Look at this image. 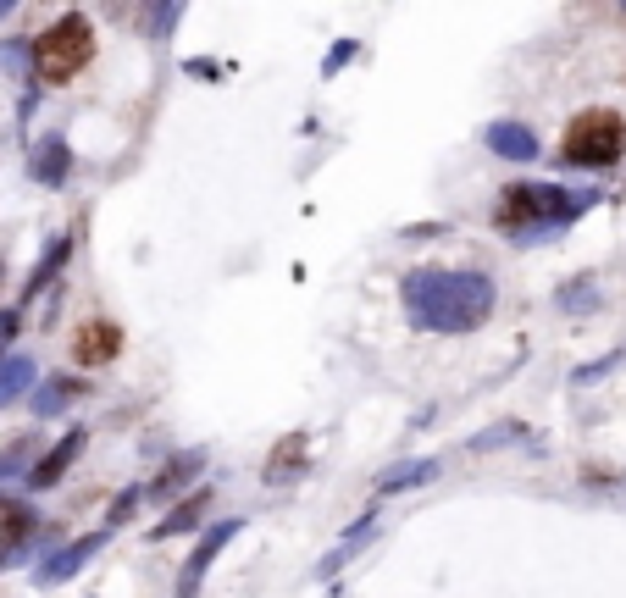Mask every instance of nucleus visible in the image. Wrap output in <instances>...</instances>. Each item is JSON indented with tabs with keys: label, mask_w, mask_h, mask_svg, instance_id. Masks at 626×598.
I'll use <instances>...</instances> for the list:
<instances>
[{
	"label": "nucleus",
	"mask_w": 626,
	"mask_h": 598,
	"mask_svg": "<svg viewBox=\"0 0 626 598\" xmlns=\"http://www.w3.org/2000/svg\"><path fill=\"white\" fill-rule=\"evenodd\" d=\"M67 250H73V244H67V239H56V244H50V255H45V261H39V266H34V277H28L23 299H28V294H39V288H45V283H50V277H56V272H61V261H67Z\"/></svg>",
	"instance_id": "f3484780"
},
{
	"label": "nucleus",
	"mask_w": 626,
	"mask_h": 598,
	"mask_svg": "<svg viewBox=\"0 0 626 598\" xmlns=\"http://www.w3.org/2000/svg\"><path fill=\"white\" fill-rule=\"evenodd\" d=\"M588 205L593 194H571V189H554V183H516L499 200V228L516 233V239H543V233L577 222Z\"/></svg>",
	"instance_id": "f03ea898"
},
{
	"label": "nucleus",
	"mask_w": 626,
	"mask_h": 598,
	"mask_svg": "<svg viewBox=\"0 0 626 598\" xmlns=\"http://www.w3.org/2000/svg\"><path fill=\"white\" fill-rule=\"evenodd\" d=\"M438 471V460H410V466H399L394 477H383V493H399V488H416V482H427Z\"/></svg>",
	"instance_id": "a211bd4d"
},
{
	"label": "nucleus",
	"mask_w": 626,
	"mask_h": 598,
	"mask_svg": "<svg viewBox=\"0 0 626 598\" xmlns=\"http://www.w3.org/2000/svg\"><path fill=\"white\" fill-rule=\"evenodd\" d=\"M89 56H95V28H89L84 17H61L56 28L39 34L34 72L45 84H67V78H78V72L89 67Z\"/></svg>",
	"instance_id": "7ed1b4c3"
},
{
	"label": "nucleus",
	"mask_w": 626,
	"mask_h": 598,
	"mask_svg": "<svg viewBox=\"0 0 626 598\" xmlns=\"http://www.w3.org/2000/svg\"><path fill=\"white\" fill-rule=\"evenodd\" d=\"M73 355H78V366H106V360L122 355V333L111 322H89L84 333L73 338Z\"/></svg>",
	"instance_id": "423d86ee"
},
{
	"label": "nucleus",
	"mask_w": 626,
	"mask_h": 598,
	"mask_svg": "<svg viewBox=\"0 0 626 598\" xmlns=\"http://www.w3.org/2000/svg\"><path fill=\"white\" fill-rule=\"evenodd\" d=\"M305 455H311V438H305V432H289V438L266 455V482H294L305 466Z\"/></svg>",
	"instance_id": "9d476101"
},
{
	"label": "nucleus",
	"mask_w": 626,
	"mask_h": 598,
	"mask_svg": "<svg viewBox=\"0 0 626 598\" xmlns=\"http://www.w3.org/2000/svg\"><path fill=\"white\" fill-rule=\"evenodd\" d=\"M67 167H73V150H67V139H56V133H50V139L34 144V167H28V172H34L45 189L67 183Z\"/></svg>",
	"instance_id": "1a4fd4ad"
},
{
	"label": "nucleus",
	"mask_w": 626,
	"mask_h": 598,
	"mask_svg": "<svg viewBox=\"0 0 626 598\" xmlns=\"http://www.w3.org/2000/svg\"><path fill=\"white\" fill-rule=\"evenodd\" d=\"M488 150L505 161H538V133L521 122H488Z\"/></svg>",
	"instance_id": "6e6552de"
},
{
	"label": "nucleus",
	"mask_w": 626,
	"mask_h": 598,
	"mask_svg": "<svg viewBox=\"0 0 626 598\" xmlns=\"http://www.w3.org/2000/svg\"><path fill=\"white\" fill-rule=\"evenodd\" d=\"M626 150V122L615 111H582L560 139V161L566 167H610Z\"/></svg>",
	"instance_id": "20e7f679"
},
{
	"label": "nucleus",
	"mask_w": 626,
	"mask_h": 598,
	"mask_svg": "<svg viewBox=\"0 0 626 598\" xmlns=\"http://www.w3.org/2000/svg\"><path fill=\"white\" fill-rule=\"evenodd\" d=\"M0 277H6V261H0Z\"/></svg>",
	"instance_id": "4be33fe9"
},
{
	"label": "nucleus",
	"mask_w": 626,
	"mask_h": 598,
	"mask_svg": "<svg viewBox=\"0 0 626 598\" xmlns=\"http://www.w3.org/2000/svg\"><path fill=\"white\" fill-rule=\"evenodd\" d=\"M615 366H621V355H604V360H593V366H577V371H571V383H599L604 371H615Z\"/></svg>",
	"instance_id": "6ab92c4d"
},
{
	"label": "nucleus",
	"mask_w": 626,
	"mask_h": 598,
	"mask_svg": "<svg viewBox=\"0 0 626 598\" xmlns=\"http://www.w3.org/2000/svg\"><path fill=\"white\" fill-rule=\"evenodd\" d=\"M78 455H84V427H73V432H67V438H61L56 449H50V455L39 460L34 471H28V482H34V488H56V482L67 477V466H73Z\"/></svg>",
	"instance_id": "0eeeda50"
},
{
	"label": "nucleus",
	"mask_w": 626,
	"mask_h": 598,
	"mask_svg": "<svg viewBox=\"0 0 626 598\" xmlns=\"http://www.w3.org/2000/svg\"><path fill=\"white\" fill-rule=\"evenodd\" d=\"M28 532H34V515L17 510V504H6V510H0V554H12Z\"/></svg>",
	"instance_id": "4468645a"
},
{
	"label": "nucleus",
	"mask_w": 626,
	"mask_h": 598,
	"mask_svg": "<svg viewBox=\"0 0 626 598\" xmlns=\"http://www.w3.org/2000/svg\"><path fill=\"white\" fill-rule=\"evenodd\" d=\"M350 56H355V45H350V39H344V45H338L333 56H327V72H338V67H344V61H350Z\"/></svg>",
	"instance_id": "412c9836"
},
{
	"label": "nucleus",
	"mask_w": 626,
	"mask_h": 598,
	"mask_svg": "<svg viewBox=\"0 0 626 598\" xmlns=\"http://www.w3.org/2000/svg\"><path fill=\"white\" fill-rule=\"evenodd\" d=\"M100 543H106V538H100V532H95V538H78V543H67V549H61L56 554V560H50V565H39V582H67V576H73L78 571V565H84L89 560V554H95L100 549Z\"/></svg>",
	"instance_id": "9b49d317"
},
{
	"label": "nucleus",
	"mask_w": 626,
	"mask_h": 598,
	"mask_svg": "<svg viewBox=\"0 0 626 598\" xmlns=\"http://www.w3.org/2000/svg\"><path fill=\"white\" fill-rule=\"evenodd\" d=\"M194 466H200V455H183V460H172V466H167V477H161L150 493H156V499H172L178 488H189V482H194Z\"/></svg>",
	"instance_id": "dca6fc26"
},
{
	"label": "nucleus",
	"mask_w": 626,
	"mask_h": 598,
	"mask_svg": "<svg viewBox=\"0 0 626 598\" xmlns=\"http://www.w3.org/2000/svg\"><path fill=\"white\" fill-rule=\"evenodd\" d=\"M205 504H211V493H194L189 504H178V510L167 515V521H161L156 532H150V538H172V532H194L200 527V515H205Z\"/></svg>",
	"instance_id": "ddd939ff"
},
{
	"label": "nucleus",
	"mask_w": 626,
	"mask_h": 598,
	"mask_svg": "<svg viewBox=\"0 0 626 598\" xmlns=\"http://www.w3.org/2000/svg\"><path fill=\"white\" fill-rule=\"evenodd\" d=\"M28 383H34V360H28V355H6V360H0V405H12L17 394H28Z\"/></svg>",
	"instance_id": "f8f14e48"
},
{
	"label": "nucleus",
	"mask_w": 626,
	"mask_h": 598,
	"mask_svg": "<svg viewBox=\"0 0 626 598\" xmlns=\"http://www.w3.org/2000/svg\"><path fill=\"white\" fill-rule=\"evenodd\" d=\"M239 538V521H222V527H211L200 543H194V554L183 560V576H178V598H194L200 593V582H205V571H211V560H217L228 543Z\"/></svg>",
	"instance_id": "39448f33"
},
{
	"label": "nucleus",
	"mask_w": 626,
	"mask_h": 598,
	"mask_svg": "<svg viewBox=\"0 0 626 598\" xmlns=\"http://www.w3.org/2000/svg\"><path fill=\"white\" fill-rule=\"evenodd\" d=\"M405 311L427 333H477L494 316V283L482 272H444V266H422L399 283Z\"/></svg>",
	"instance_id": "f257e3e1"
},
{
	"label": "nucleus",
	"mask_w": 626,
	"mask_h": 598,
	"mask_svg": "<svg viewBox=\"0 0 626 598\" xmlns=\"http://www.w3.org/2000/svg\"><path fill=\"white\" fill-rule=\"evenodd\" d=\"M133 504H139V488L117 493V504H111V527H117V521H128V510H133Z\"/></svg>",
	"instance_id": "aec40b11"
},
{
	"label": "nucleus",
	"mask_w": 626,
	"mask_h": 598,
	"mask_svg": "<svg viewBox=\"0 0 626 598\" xmlns=\"http://www.w3.org/2000/svg\"><path fill=\"white\" fill-rule=\"evenodd\" d=\"M78 394H84V383L56 377V388H39V394H34V410H39V416H56V410L67 405V399H78Z\"/></svg>",
	"instance_id": "2eb2a0df"
}]
</instances>
